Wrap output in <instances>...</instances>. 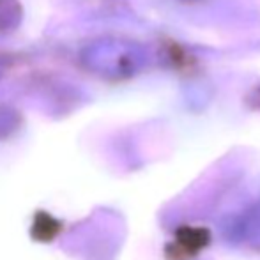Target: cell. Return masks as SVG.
I'll use <instances>...</instances> for the list:
<instances>
[{
  "label": "cell",
  "instance_id": "1",
  "mask_svg": "<svg viewBox=\"0 0 260 260\" xmlns=\"http://www.w3.org/2000/svg\"><path fill=\"white\" fill-rule=\"evenodd\" d=\"M80 62L92 75L106 80H126L144 71L149 53L144 45L122 38H101L80 52Z\"/></svg>",
  "mask_w": 260,
  "mask_h": 260
},
{
  "label": "cell",
  "instance_id": "2",
  "mask_svg": "<svg viewBox=\"0 0 260 260\" xmlns=\"http://www.w3.org/2000/svg\"><path fill=\"white\" fill-rule=\"evenodd\" d=\"M21 9L18 0H0V32H7L20 23Z\"/></svg>",
  "mask_w": 260,
  "mask_h": 260
}]
</instances>
